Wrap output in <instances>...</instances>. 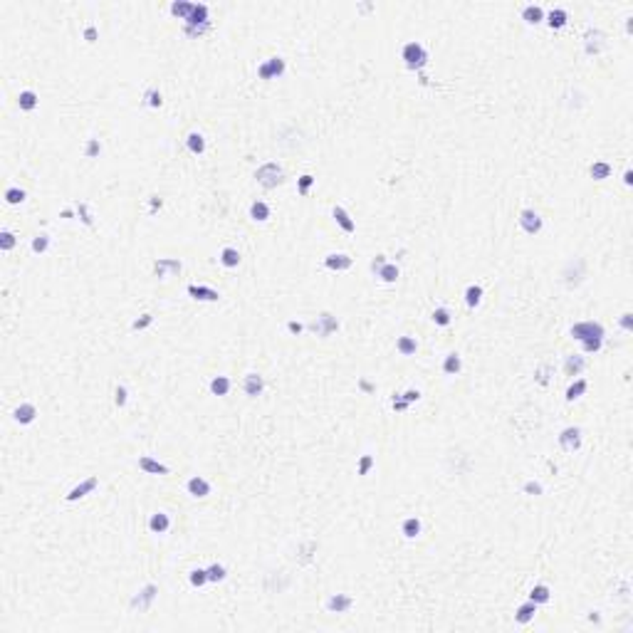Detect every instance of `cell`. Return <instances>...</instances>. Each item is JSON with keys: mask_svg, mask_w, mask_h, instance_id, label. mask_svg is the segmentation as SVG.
Segmentation results:
<instances>
[{"mask_svg": "<svg viewBox=\"0 0 633 633\" xmlns=\"http://www.w3.org/2000/svg\"><path fill=\"white\" fill-rule=\"evenodd\" d=\"M144 99H146V104L154 107V109L156 107H161V101H164V99H161V92H156V89H149V92L144 94Z\"/></svg>", "mask_w": 633, "mask_h": 633, "instance_id": "46", "label": "cell"}, {"mask_svg": "<svg viewBox=\"0 0 633 633\" xmlns=\"http://www.w3.org/2000/svg\"><path fill=\"white\" fill-rule=\"evenodd\" d=\"M171 527V520L166 512H156V515H151V520H149V529L151 532H156V535H164V532H169Z\"/></svg>", "mask_w": 633, "mask_h": 633, "instance_id": "21", "label": "cell"}, {"mask_svg": "<svg viewBox=\"0 0 633 633\" xmlns=\"http://www.w3.org/2000/svg\"><path fill=\"white\" fill-rule=\"evenodd\" d=\"M250 218L257 220V223H265V220L270 218V206L268 203H262V200H255L253 206H250Z\"/></svg>", "mask_w": 633, "mask_h": 633, "instance_id": "24", "label": "cell"}, {"mask_svg": "<svg viewBox=\"0 0 633 633\" xmlns=\"http://www.w3.org/2000/svg\"><path fill=\"white\" fill-rule=\"evenodd\" d=\"M85 40H87V43H94V40H97V30H94V25H87Z\"/></svg>", "mask_w": 633, "mask_h": 633, "instance_id": "55", "label": "cell"}, {"mask_svg": "<svg viewBox=\"0 0 633 633\" xmlns=\"http://www.w3.org/2000/svg\"><path fill=\"white\" fill-rule=\"evenodd\" d=\"M571 337L584 344V352H599L604 344V326L599 322H579L571 326Z\"/></svg>", "mask_w": 633, "mask_h": 633, "instance_id": "1", "label": "cell"}, {"mask_svg": "<svg viewBox=\"0 0 633 633\" xmlns=\"http://www.w3.org/2000/svg\"><path fill=\"white\" fill-rule=\"evenodd\" d=\"M188 579H191V584H193V586H203V584L208 581V569H193Z\"/></svg>", "mask_w": 633, "mask_h": 633, "instance_id": "43", "label": "cell"}, {"mask_svg": "<svg viewBox=\"0 0 633 633\" xmlns=\"http://www.w3.org/2000/svg\"><path fill=\"white\" fill-rule=\"evenodd\" d=\"M15 421L23 423V425H28V423L35 421V416H37V408H35V403H20V406L15 408Z\"/></svg>", "mask_w": 633, "mask_h": 633, "instance_id": "19", "label": "cell"}, {"mask_svg": "<svg viewBox=\"0 0 633 633\" xmlns=\"http://www.w3.org/2000/svg\"><path fill=\"white\" fill-rule=\"evenodd\" d=\"M114 401H116V406H124V403H127V389H124V386H119V389H116Z\"/></svg>", "mask_w": 633, "mask_h": 633, "instance_id": "51", "label": "cell"}, {"mask_svg": "<svg viewBox=\"0 0 633 633\" xmlns=\"http://www.w3.org/2000/svg\"><path fill=\"white\" fill-rule=\"evenodd\" d=\"M13 248H15V235L10 233V230H3V233H0V250L8 253V250H13Z\"/></svg>", "mask_w": 633, "mask_h": 633, "instance_id": "44", "label": "cell"}, {"mask_svg": "<svg viewBox=\"0 0 633 633\" xmlns=\"http://www.w3.org/2000/svg\"><path fill=\"white\" fill-rule=\"evenodd\" d=\"M186 487H188V495H193V497H208L211 495V482L206 478H200V475H193Z\"/></svg>", "mask_w": 633, "mask_h": 633, "instance_id": "11", "label": "cell"}, {"mask_svg": "<svg viewBox=\"0 0 633 633\" xmlns=\"http://www.w3.org/2000/svg\"><path fill=\"white\" fill-rule=\"evenodd\" d=\"M156 208H161V200H158V198H151V211H156Z\"/></svg>", "mask_w": 633, "mask_h": 633, "instance_id": "59", "label": "cell"}, {"mask_svg": "<svg viewBox=\"0 0 633 633\" xmlns=\"http://www.w3.org/2000/svg\"><path fill=\"white\" fill-rule=\"evenodd\" d=\"M310 329L317 334V337H329L332 332H337L339 329V322H337V317H332L329 312H322V314L310 324Z\"/></svg>", "mask_w": 633, "mask_h": 633, "instance_id": "5", "label": "cell"}, {"mask_svg": "<svg viewBox=\"0 0 633 633\" xmlns=\"http://www.w3.org/2000/svg\"><path fill=\"white\" fill-rule=\"evenodd\" d=\"M623 181H626V183H631V181H633V173H631V171H626V173H623Z\"/></svg>", "mask_w": 633, "mask_h": 633, "instance_id": "60", "label": "cell"}, {"mask_svg": "<svg viewBox=\"0 0 633 633\" xmlns=\"http://www.w3.org/2000/svg\"><path fill=\"white\" fill-rule=\"evenodd\" d=\"M191 10H193V3H186V0H178V3L171 5V13L176 15V17H183V20L191 15Z\"/></svg>", "mask_w": 633, "mask_h": 633, "instance_id": "36", "label": "cell"}, {"mask_svg": "<svg viewBox=\"0 0 633 633\" xmlns=\"http://www.w3.org/2000/svg\"><path fill=\"white\" fill-rule=\"evenodd\" d=\"M211 391L215 396H226L228 391H230V379H228V376H215V379L211 381Z\"/></svg>", "mask_w": 633, "mask_h": 633, "instance_id": "34", "label": "cell"}, {"mask_svg": "<svg viewBox=\"0 0 633 633\" xmlns=\"http://www.w3.org/2000/svg\"><path fill=\"white\" fill-rule=\"evenodd\" d=\"M326 608H329L332 614H344V611L352 608V596H346V594H334V596H329Z\"/></svg>", "mask_w": 633, "mask_h": 633, "instance_id": "15", "label": "cell"}, {"mask_svg": "<svg viewBox=\"0 0 633 633\" xmlns=\"http://www.w3.org/2000/svg\"><path fill=\"white\" fill-rule=\"evenodd\" d=\"M535 614H537V604L535 601H527V604H522L517 608L515 619H517V623H529V621L535 619Z\"/></svg>", "mask_w": 633, "mask_h": 633, "instance_id": "23", "label": "cell"}, {"mask_svg": "<svg viewBox=\"0 0 633 633\" xmlns=\"http://www.w3.org/2000/svg\"><path fill=\"white\" fill-rule=\"evenodd\" d=\"M324 265H326L329 270H337V272H341V270H349V268H352V257H349V255H344V253L326 255Z\"/></svg>", "mask_w": 633, "mask_h": 633, "instance_id": "18", "label": "cell"}, {"mask_svg": "<svg viewBox=\"0 0 633 633\" xmlns=\"http://www.w3.org/2000/svg\"><path fill=\"white\" fill-rule=\"evenodd\" d=\"M257 74L260 79H275V77H282L284 74V59L282 57H270L268 62H262L257 67Z\"/></svg>", "mask_w": 633, "mask_h": 633, "instance_id": "6", "label": "cell"}, {"mask_svg": "<svg viewBox=\"0 0 633 633\" xmlns=\"http://www.w3.org/2000/svg\"><path fill=\"white\" fill-rule=\"evenodd\" d=\"M154 272H156V275H158V277H166V272H173V275H178V272H181V260H171V257H161V260H156Z\"/></svg>", "mask_w": 633, "mask_h": 633, "instance_id": "17", "label": "cell"}, {"mask_svg": "<svg viewBox=\"0 0 633 633\" xmlns=\"http://www.w3.org/2000/svg\"><path fill=\"white\" fill-rule=\"evenodd\" d=\"M391 406H394V411H406V408H408L406 396H403V394H396V396H394V401H391Z\"/></svg>", "mask_w": 633, "mask_h": 633, "instance_id": "50", "label": "cell"}, {"mask_svg": "<svg viewBox=\"0 0 633 633\" xmlns=\"http://www.w3.org/2000/svg\"><path fill=\"white\" fill-rule=\"evenodd\" d=\"M376 275H379L383 282H396V280H398V268H396V265H391V262H386V265H383Z\"/></svg>", "mask_w": 633, "mask_h": 633, "instance_id": "38", "label": "cell"}, {"mask_svg": "<svg viewBox=\"0 0 633 633\" xmlns=\"http://www.w3.org/2000/svg\"><path fill=\"white\" fill-rule=\"evenodd\" d=\"M99 151H101V146H99V141H97V139H89V141H87V149H85L87 158H94Z\"/></svg>", "mask_w": 633, "mask_h": 633, "instance_id": "47", "label": "cell"}, {"mask_svg": "<svg viewBox=\"0 0 633 633\" xmlns=\"http://www.w3.org/2000/svg\"><path fill=\"white\" fill-rule=\"evenodd\" d=\"M47 248H50V235L40 233V235L32 238V253H45Z\"/></svg>", "mask_w": 633, "mask_h": 633, "instance_id": "41", "label": "cell"}, {"mask_svg": "<svg viewBox=\"0 0 633 633\" xmlns=\"http://www.w3.org/2000/svg\"><path fill=\"white\" fill-rule=\"evenodd\" d=\"M524 493L527 495H542V485H539V482H527V485H524Z\"/></svg>", "mask_w": 633, "mask_h": 633, "instance_id": "52", "label": "cell"}, {"mask_svg": "<svg viewBox=\"0 0 633 633\" xmlns=\"http://www.w3.org/2000/svg\"><path fill=\"white\" fill-rule=\"evenodd\" d=\"M332 215H334V220L339 223V228L344 230V233H354L356 230V223L352 220V215L344 211L341 206H334V211H332Z\"/></svg>", "mask_w": 633, "mask_h": 633, "instance_id": "20", "label": "cell"}, {"mask_svg": "<svg viewBox=\"0 0 633 633\" xmlns=\"http://www.w3.org/2000/svg\"><path fill=\"white\" fill-rule=\"evenodd\" d=\"M480 299H482V287H480V284H470V287L465 290V304H467V307H478Z\"/></svg>", "mask_w": 633, "mask_h": 633, "instance_id": "29", "label": "cell"}, {"mask_svg": "<svg viewBox=\"0 0 633 633\" xmlns=\"http://www.w3.org/2000/svg\"><path fill=\"white\" fill-rule=\"evenodd\" d=\"M5 200H8L10 206H17V203H23V200H25V191H23V188H15V186H13V188H8V191H5Z\"/></svg>", "mask_w": 633, "mask_h": 633, "instance_id": "39", "label": "cell"}, {"mask_svg": "<svg viewBox=\"0 0 633 633\" xmlns=\"http://www.w3.org/2000/svg\"><path fill=\"white\" fill-rule=\"evenodd\" d=\"M520 226H522V230H524V233L537 235V233L542 230V218H539V213H537V211L524 208V211L520 213Z\"/></svg>", "mask_w": 633, "mask_h": 633, "instance_id": "7", "label": "cell"}, {"mask_svg": "<svg viewBox=\"0 0 633 633\" xmlns=\"http://www.w3.org/2000/svg\"><path fill=\"white\" fill-rule=\"evenodd\" d=\"M220 262H223L226 268H238V265H240V253L235 250V248H223V253H220Z\"/></svg>", "mask_w": 633, "mask_h": 633, "instance_id": "30", "label": "cell"}, {"mask_svg": "<svg viewBox=\"0 0 633 633\" xmlns=\"http://www.w3.org/2000/svg\"><path fill=\"white\" fill-rule=\"evenodd\" d=\"M151 322H154V317H151V314H141V319H136V322L131 324V329H134V332H139V329H146V326H149Z\"/></svg>", "mask_w": 633, "mask_h": 633, "instance_id": "48", "label": "cell"}, {"mask_svg": "<svg viewBox=\"0 0 633 633\" xmlns=\"http://www.w3.org/2000/svg\"><path fill=\"white\" fill-rule=\"evenodd\" d=\"M371 465H374V458H371V455H364V458L359 460V475H369Z\"/></svg>", "mask_w": 633, "mask_h": 633, "instance_id": "49", "label": "cell"}, {"mask_svg": "<svg viewBox=\"0 0 633 633\" xmlns=\"http://www.w3.org/2000/svg\"><path fill=\"white\" fill-rule=\"evenodd\" d=\"M403 396H406L408 403H413V401H418V398H421V391H418V389H408Z\"/></svg>", "mask_w": 633, "mask_h": 633, "instance_id": "54", "label": "cell"}, {"mask_svg": "<svg viewBox=\"0 0 633 633\" xmlns=\"http://www.w3.org/2000/svg\"><path fill=\"white\" fill-rule=\"evenodd\" d=\"M188 295L193 299H200V302H215L220 297L213 287H203V284H188Z\"/></svg>", "mask_w": 633, "mask_h": 633, "instance_id": "16", "label": "cell"}, {"mask_svg": "<svg viewBox=\"0 0 633 633\" xmlns=\"http://www.w3.org/2000/svg\"><path fill=\"white\" fill-rule=\"evenodd\" d=\"M156 594H158V589H156L154 584H149V586H144V589L139 591V596H134L131 606H134V608H149L151 601L156 599Z\"/></svg>", "mask_w": 633, "mask_h": 633, "instance_id": "13", "label": "cell"}, {"mask_svg": "<svg viewBox=\"0 0 633 633\" xmlns=\"http://www.w3.org/2000/svg\"><path fill=\"white\" fill-rule=\"evenodd\" d=\"M17 104H20V109H23V112H32V109L37 107V94H35L32 89H25V92H20Z\"/></svg>", "mask_w": 633, "mask_h": 633, "instance_id": "26", "label": "cell"}, {"mask_svg": "<svg viewBox=\"0 0 633 633\" xmlns=\"http://www.w3.org/2000/svg\"><path fill=\"white\" fill-rule=\"evenodd\" d=\"M522 17H524L527 23L537 25V23H542V20H544V10H542L539 5H527V8L522 10Z\"/></svg>", "mask_w": 633, "mask_h": 633, "instance_id": "28", "label": "cell"}, {"mask_svg": "<svg viewBox=\"0 0 633 633\" xmlns=\"http://www.w3.org/2000/svg\"><path fill=\"white\" fill-rule=\"evenodd\" d=\"M211 30V20H208V8L206 5H193L191 15L186 17V35L188 37H200L203 32Z\"/></svg>", "mask_w": 633, "mask_h": 633, "instance_id": "2", "label": "cell"}, {"mask_svg": "<svg viewBox=\"0 0 633 633\" xmlns=\"http://www.w3.org/2000/svg\"><path fill=\"white\" fill-rule=\"evenodd\" d=\"M242 389H245V394L250 396V398H255V396H260L265 391V379L260 374H248L245 381H242Z\"/></svg>", "mask_w": 633, "mask_h": 633, "instance_id": "10", "label": "cell"}, {"mask_svg": "<svg viewBox=\"0 0 633 633\" xmlns=\"http://www.w3.org/2000/svg\"><path fill=\"white\" fill-rule=\"evenodd\" d=\"M529 601H535L537 606L547 604V601H549V586H544V584H537L535 589L529 591Z\"/></svg>", "mask_w": 633, "mask_h": 633, "instance_id": "33", "label": "cell"}, {"mask_svg": "<svg viewBox=\"0 0 633 633\" xmlns=\"http://www.w3.org/2000/svg\"><path fill=\"white\" fill-rule=\"evenodd\" d=\"M547 374H549V366H542V369L537 371V381H539V383H547Z\"/></svg>", "mask_w": 633, "mask_h": 633, "instance_id": "56", "label": "cell"}, {"mask_svg": "<svg viewBox=\"0 0 633 633\" xmlns=\"http://www.w3.org/2000/svg\"><path fill=\"white\" fill-rule=\"evenodd\" d=\"M383 265H386V255H376V257H374V262H371V268H374V272H379V270L383 268Z\"/></svg>", "mask_w": 633, "mask_h": 633, "instance_id": "53", "label": "cell"}, {"mask_svg": "<svg viewBox=\"0 0 633 633\" xmlns=\"http://www.w3.org/2000/svg\"><path fill=\"white\" fill-rule=\"evenodd\" d=\"M255 178H257V183H260L262 188H277V186L282 183V178H284V173H282L280 164L270 161V164H262V166L257 169Z\"/></svg>", "mask_w": 633, "mask_h": 633, "instance_id": "3", "label": "cell"}, {"mask_svg": "<svg viewBox=\"0 0 633 633\" xmlns=\"http://www.w3.org/2000/svg\"><path fill=\"white\" fill-rule=\"evenodd\" d=\"M139 467L144 473H149V475H169V465L158 463V460L149 458V455H141L139 458Z\"/></svg>", "mask_w": 633, "mask_h": 633, "instance_id": "12", "label": "cell"}, {"mask_svg": "<svg viewBox=\"0 0 633 633\" xmlns=\"http://www.w3.org/2000/svg\"><path fill=\"white\" fill-rule=\"evenodd\" d=\"M586 389H589V383H586L584 379H577L571 386H569V389H566V401H574V398H579V396L584 394Z\"/></svg>", "mask_w": 633, "mask_h": 633, "instance_id": "35", "label": "cell"}, {"mask_svg": "<svg viewBox=\"0 0 633 633\" xmlns=\"http://www.w3.org/2000/svg\"><path fill=\"white\" fill-rule=\"evenodd\" d=\"M226 579V566L223 564H211L208 566V581H223Z\"/></svg>", "mask_w": 633, "mask_h": 633, "instance_id": "42", "label": "cell"}, {"mask_svg": "<svg viewBox=\"0 0 633 633\" xmlns=\"http://www.w3.org/2000/svg\"><path fill=\"white\" fill-rule=\"evenodd\" d=\"M396 349L403 354V356H411V354H416L418 344H416V339L413 337H401L398 341H396Z\"/></svg>", "mask_w": 633, "mask_h": 633, "instance_id": "32", "label": "cell"}, {"mask_svg": "<svg viewBox=\"0 0 633 633\" xmlns=\"http://www.w3.org/2000/svg\"><path fill=\"white\" fill-rule=\"evenodd\" d=\"M559 443H562L564 451H579V445H581V431L574 428V425L564 428L562 433H559Z\"/></svg>", "mask_w": 633, "mask_h": 633, "instance_id": "8", "label": "cell"}, {"mask_svg": "<svg viewBox=\"0 0 633 633\" xmlns=\"http://www.w3.org/2000/svg\"><path fill=\"white\" fill-rule=\"evenodd\" d=\"M361 389H364V391H371V383L364 379V381H361Z\"/></svg>", "mask_w": 633, "mask_h": 633, "instance_id": "61", "label": "cell"}, {"mask_svg": "<svg viewBox=\"0 0 633 633\" xmlns=\"http://www.w3.org/2000/svg\"><path fill=\"white\" fill-rule=\"evenodd\" d=\"M401 532H403V537H408V539L418 537L421 535V520H418V517H408V520H403Z\"/></svg>", "mask_w": 633, "mask_h": 633, "instance_id": "27", "label": "cell"}, {"mask_svg": "<svg viewBox=\"0 0 633 633\" xmlns=\"http://www.w3.org/2000/svg\"><path fill=\"white\" fill-rule=\"evenodd\" d=\"M401 57H403L406 67H411V70H421V67H425V62H428V52H425V47H423L421 43L403 45Z\"/></svg>", "mask_w": 633, "mask_h": 633, "instance_id": "4", "label": "cell"}, {"mask_svg": "<svg viewBox=\"0 0 633 633\" xmlns=\"http://www.w3.org/2000/svg\"><path fill=\"white\" fill-rule=\"evenodd\" d=\"M287 329H290L292 334H299V332H302L304 326H302V324H299V322H287Z\"/></svg>", "mask_w": 633, "mask_h": 633, "instance_id": "58", "label": "cell"}, {"mask_svg": "<svg viewBox=\"0 0 633 633\" xmlns=\"http://www.w3.org/2000/svg\"><path fill=\"white\" fill-rule=\"evenodd\" d=\"M186 146H188V151H191V154H203V151H206V139H203V134L191 131V134H188V139H186Z\"/></svg>", "mask_w": 633, "mask_h": 633, "instance_id": "22", "label": "cell"}, {"mask_svg": "<svg viewBox=\"0 0 633 633\" xmlns=\"http://www.w3.org/2000/svg\"><path fill=\"white\" fill-rule=\"evenodd\" d=\"M97 485H99V478H87L85 482H79L77 487H72L70 493H67V502H77V500H82V497L92 493Z\"/></svg>", "mask_w": 633, "mask_h": 633, "instance_id": "9", "label": "cell"}, {"mask_svg": "<svg viewBox=\"0 0 633 633\" xmlns=\"http://www.w3.org/2000/svg\"><path fill=\"white\" fill-rule=\"evenodd\" d=\"M566 20H569V15H566V10H562V8H554L552 13L547 15V23L552 30H559L566 25Z\"/></svg>", "mask_w": 633, "mask_h": 633, "instance_id": "25", "label": "cell"}, {"mask_svg": "<svg viewBox=\"0 0 633 633\" xmlns=\"http://www.w3.org/2000/svg\"><path fill=\"white\" fill-rule=\"evenodd\" d=\"M584 369H586V359L584 356H579V354H569L566 356V361H564V374L566 376H579Z\"/></svg>", "mask_w": 633, "mask_h": 633, "instance_id": "14", "label": "cell"}, {"mask_svg": "<svg viewBox=\"0 0 633 633\" xmlns=\"http://www.w3.org/2000/svg\"><path fill=\"white\" fill-rule=\"evenodd\" d=\"M451 310H445V307H438L436 312H433V322L438 324V326H448L451 324Z\"/></svg>", "mask_w": 633, "mask_h": 633, "instance_id": "40", "label": "cell"}, {"mask_svg": "<svg viewBox=\"0 0 633 633\" xmlns=\"http://www.w3.org/2000/svg\"><path fill=\"white\" fill-rule=\"evenodd\" d=\"M460 366H463L460 356H458V354H448V356H445V361H443V371H445L448 376H455V374L460 371Z\"/></svg>", "mask_w": 633, "mask_h": 633, "instance_id": "31", "label": "cell"}, {"mask_svg": "<svg viewBox=\"0 0 633 633\" xmlns=\"http://www.w3.org/2000/svg\"><path fill=\"white\" fill-rule=\"evenodd\" d=\"M591 176H594L596 181H604V178H608V176H611V166H608V164H604V161H596V164L591 166Z\"/></svg>", "mask_w": 633, "mask_h": 633, "instance_id": "37", "label": "cell"}, {"mask_svg": "<svg viewBox=\"0 0 633 633\" xmlns=\"http://www.w3.org/2000/svg\"><path fill=\"white\" fill-rule=\"evenodd\" d=\"M621 326H623V329H631V326H633V319H631V314H628V312L621 317Z\"/></svg>", "mask_w": 633, "mask_h": 633, "instance_id": "57", "label": "cell"}, {"mask_svg": "<svg viewBox=\"0 0 633 633\" xmlns=\"http://www.w3.org/2000/svg\"><path fill=\"white\" fill-rule=\"evenodd\" d=\"M312 183H314V176H310V173H304L302 178H299V183H297V191L302 193V196H307L312 188Z\"/></svg>", "mask_w": 633, "mask_h": 633, "instance_id": "45", "label": "cell"}]
</instances>
